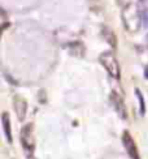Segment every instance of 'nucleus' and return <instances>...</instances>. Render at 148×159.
I'll return each mask as SVG.
<instances>
[{
    "mask_svg": "<svg viewBox=\"0 0 148 159\" xmlns=\"http://www.w3.org/2000/svg\"><path fill=\"white\" fill-rule=\"evenodd\" d=\"M112 103H113V107L114 110L117 111V114L122 117V119H126V108H125V103L122 101V98H121L117 93H113L112 97Z\"/></svg>",
    "mask_w": 148,
    "mask_h": 159,
    "instance_id": "6",
    "label": "nucleus"
},
{
    "mask_svg": "<svg viewBox=\"0 0 148 159\" xmlns=\"http://www.w3.org/2000/svg\"><path fill=\"white\" fill-rule=\"evenodd\" d=\"M144 77H146V78H148V65H147L146 69H144Z\"/></svg>",
    "mask_w": 148,
    "mask_h": 159,
    "instance_id": "10",
    "label": "nucleus"
},
{
    "mask_svg": "<svg viewBox=\"0 0 148 159\" xmlns=\"http://www.w3.org/2000/svg\"><path fill=\"white\" fill-rule=\"evenodd\" d=\"M122 24L127 31L137 33L142 25V12L135 3H130L122 9Z\"/></svg>",
    "mask_w": 148,
    "mask_h": 159,
    "instance_id": "1",
    "label": "nucleus"
},
{
    "mask_svg": "<svg viewBox=\"0 0 148 159\" xmlns=\"http://www.w3.org/2000/svg\"><path fill=\"white\" fill-rule=\"evenodd\" d=\"M122 142H124V146L127 151V154L130 155L131 159H139V153H138V148H137V143L134 141V138L131 137V134L129 132H125L122 134Z\"/></svg>",
    "mask_w": 148,
    "mask_h": 159,
    "instance_id": "4",
    "label": "nucleus"
},
{
    "mask_svg": "<svg viewBox=\"0 0 148 159\" xmlns=\"http://www.w3.org/2000/svg\"><path fill=\"white\" fill-rule=\"evenodd\" d=\"M142 24L146 26V28H148V8L142 11Z\"/></svg>",
    "mask_w": 148,
    "mask_h": 159,
    "instance_id": "9",
    "label": "nucleus"
},
{
    "mask_svg": "<svg viewBox=\"0 0 148 159\" xmlns=\"http://www.w3.org/2000/svg\"><path fill=\"white\" fill-rule=\"evenodd\" d=\"M137 97H138V99H139V104H140V114H144V111H146V108H144V101H143V97H142V94H140V91H139V89H137Z\"/></svg>",
    "mask_w": 148,
    "mask_h": 159,
    "instance_id": "8",
    "label": "nucleus"
},
{
    "mask_svg": "<svg viewBox=\"0 0 148 159\" xmlns=\"http://www.w3.org/2000/svg\"><path fill=\"white\" fill-rule=\"evenodd\" d=\"M20 140H21L22 149L25 151L26 157H31L34 153V136H33V125L26 124L25 127L21 129V134H20Z\"/></svg>",
    "mask_w": 148,
    "mask_h": 159,
    "instance_id": "3",
    "label": "nucleus"
},
{
    "mask_svg": "<svg viewBox=\"0 0 148 159\" xmlns=\"http://www.w3.org/2000/svg\"><path fill=\"white\" fill-rule=\"evenodd\" d=\"M99 61L100 64L104 67V69L108 72V75L113 78L118 80L120 76H121V69H120V64H118V60L117 57L114 56L111 51H107V52H103L102 55L99 57Z\"/></svg>",
    "mask_w": 148,
    "mask_h": 159,
    "instance_id": "2",
    "label": "nucleus"
},
{
    "mask_svg": "<svg viewBox=\"0 0 148 159\" xmlns=\"http://www.w3.org/2000/svg\"><path fill=\"white\" fill-rule=\"evenodd\" d=\"M2 127H3V132H4V136L7 138V141L9 143H12V128H11V119L9 115L4 112L2 115Z\"/></svg>",
    "mask_w": 148,
    "mask_h": 159,
    "instance_id": "7",
    "label": "nucleus"
},
{
    "mask_svg": "<svg viewBox=\"0 0 148 159\" xmlns=\"http://www.w3.org/2000/svg\"><path fill=\"white\" fill-rule=\"evenodd\" d=\"M13 107H15V112L18 120H25L26 114H28V102H26V99L21 95H16L13 99Z\"/></svg>",
    "mask_w": 148,
    "mask_h": 159,
    "instance_id": "5",
    "label": "nucleus"
}]
</instances>
